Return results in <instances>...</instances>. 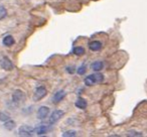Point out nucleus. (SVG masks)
Listing matches in <instances>:
<instances>
[{"label":"nucleus","mask_w":147,"mask_h":137,"mask_svg":"<svg viewBox=\"0 0 147 137\" xmlns=\"http://www.w3.org/2000/svg\"><path fill=\"white\" fill-rule=\"evenodd\" d=\"M103 81H104V75L98 71V72L94 73V74L87 76L86 79H85V84L87 86H92V85L98 84V83H101Z\"/></svg>","instance_id":"1"},{"label":"nucleus","mask_w":147,"mask_h":137,"mask_svg":"<svg viewBox=\"0 0 147 137\" xmlns=\"http://www.w3.org/2000/svg\"><path fill=\"white\" fill-rule=\"evenodd\" d=\"M0 66L5 71H11L14 68V65H13L12 61L7 56H3L2 58L0 59Z\"/></svg>","instance_id":"2"},{"label":"nucleus","mask_w":147,"mask_h":137,"mask_svg":"<svg viewBox=\"0 0 147 137\" xmlns=\"http://www.w3.org/2000/svg\"><path fill=\"white\" fill-rule=\"evenodd\" d=\"M35 133V129L28 125H22L18 129V134L20 136H32Z\"/></svg>","instance_id":"3"},{"label":"nucleus","mask_w":147,"mask_h":137,"mask_svg":"<svg viewBox=\"0 0 147 137\" xmlns=\"http://www.w3.org/2000/svg\"><path fill=\"white\" fill-rule=\"evenodd\" d=\"M47 90L45 86H38L34 91V94H33V99L35 101H38V100H41L43 97L47 95Z\"/></svg>","instance_id":"4"},{"label":"nucleus","mask_w":147,"mask_h":137,"mask_svg":"<svg viewBox=\"0 0 147 137\" xmlns=\"http://www.w3.org/2000/svg\"><path fill=\"white\" fill-rule=\"evenodd\" d=\"M63 115H65V112L63 110H55L49 116V123L53 124V123L57 122L61 117H63Z\"/></svg>","instance_id":"5"},{"label":"nucleus","mask_w":147,"mask_h":137,"mask_svg":"<svg viewBox=\"0 0 147 137\" xmlns=\"http://www.w3.org/2000/svg\"><path fill=\"white\" fill-rule=\"evenodd\" d=\"M25 99V94L21 90H15L14 93L12 95V101L15 104H18V103L24 101Z\"/></svg>","instance_id":"6"},{"label":"nucleus","mask_w":147,"mask_h":137,"mask_svg":"<svg viewBox=\"0 0 147 137\" xmlns=\"http://www.w3.org/2000/svg\"><path fill=\"white\" fill-rule=\"evenodd\" d=\"M49 114V108L47 106H41L38 109V112H37V117H38L40 120H43L47 117V115Z\"/></svg>","instance_id":"7"},{"label":"nucleus","mask_w":147,"mask_h":137,"mask_svg":"<svg viewBox=\"0 0 147 137\" xmlns=\"http://www.w3.org/2000/svg\"><path fill=\"white\" fill-rule=\"evenodd\" d=\"M65 90H59L57 91V93H55V95H53V103H59L61 102V100H63V98H65Z\"/></svg>","instance_id":"8"},{"label":"nucleus","mask_w":147,"mask_h":137,"mask_svg":"<svg viewBox=\"0 0 147 137\" xmlns=\"http://www.w3.org/2000/svg\"><path fill=\"white\" fill-rule=\"evenodd\" d=\"M89 48L92 51H99L102 49V43L97 40L92 41V42H90V44H89Z\"/></svg>","instance_id":"9"},{"label":"nucleus","mask_w":147,"mask_h":137,"mask_svg":"<svg viewBox=\"0 0 147 137\" xmlns=\"http://www.w3.org/2000/svg\"><path fill=\"white\" fill-rule=\"evenodd\" d=\"M2 42H3V45H5V46H7V47H10L14 44L15 40L11 35H7V36H5L4 38H3Z\"/></svg>","instance_id":"10"},{"label":"nucleus","mask_w":147,"mask_h":137,"mask_svg":"<svg viewBox=\"0 0 147 137\" xmlns=\"http://www.w3.org/2000/svg\"><path fill=\"white\" fill-rule=\"evenodd\" d=\"M34 129H35V133L37 135H45L49 131V127L47 125H39V126H37Z\"/></svg>","instance_id":"11"},{"label":"nucleus","mask_w":147,"mask_h":137,"mask_svg":"<svg viewBox=\"0 0 147 137\" xmlns=\"http://www.w3.org/2000/svg\"><path fill=\"white\" fill-rule=\"evenodd\" d=\"M91 67H92V69H93L94 71L98 72V71H101V70H102L103 67H104V64H103L102 61H95V62H93V63H92Z\"/></svg>","instance_id":"12"},{"label":"nucleus","mask_w":147,"mask_h":137,"mask_svg":"<svg viewBox=\"0 0 147 137\" xmlns=\"http://www.w3.org/2000/svg\"><path fill=\"white\" fill-rule=\"evenodd\" d=\"M75 104H76V107H78L79 109H85L87 107V101L85 100L84 98H78V100L76 101V103H75Z\"/></svg>","instance_id":"13"},{"label":"nucleus","mask_w":147,"mask_h":137,"mask_svg":"<svg viewBox=\"0 0 147 137\" xmlns=\"http://www.w3.org/2000/svg\"><path fill=\"white\" fill-rule=\"evenodd\" d=\"M73 53L77 56H82L85 54V48L82 46H75L73 49Z\"/></svg>","instance_id":"14"},{"label":"nucleus","mask_w":147,"mask_h":137,"mask_svg":"<svg viewBox=\"0 0 147 137\" xmlns=\"http://www.w3.org/2000/svg\"><path fill=\"white\" fill-rule=\"evenodd\" d=\"M15 122L13 120H11V119H9V120H7V121H5L4 122V124H3V126H4V128L5 129H7V130H9V131H11V130H13V128H15Z\"/></svg>","instance_id":"15"},{"label":"nucleus","mask_w":147,"mask_h":137,"mask_svg":"<svg viewBox=\"0 0 147 137\" xmlns=\"http://www.w3.org/2000/svg\"><path fill=\"white\" fill-rule=\"evenodd\" d=\"M77 135V132L75 130H67L63 133V137H75Z\"/></svg>","instance_id":"16"},{"label":"nucleus","mask_w":147,"mask_h":137,"mask_svg":"<svg viewBox=\"0 0 147 137\" xmlns=\"http://www.w3.org/2000/svg\"><path fill=\"white\" fill-rule=\"evenodd\" d=\"M7 15V10L5 7L3 6H0V20H2V19H4L5 17H6Z\"/></svg>","instance_id":"17"},{"label":"nucleus","mask_w":147,"mask_h":137,"mask_svg":"<svg viewBox=\"0 0 147 137\" xmlns=\"http://www.w3.org/2000/svg\"><path fill=\"white\" fill-rule=\"evenodd\" d=\"M10 119V116L6 113H3V112H0V121H2V122H5V121L9 120Z\"/></svg>","instance_id":"18"},{"label":"nucleus","mask_w":147,"mask_h":137,"mask_svg":"<svg viewBox=\"0 0 147 137\" xmlns=\"http://www.w3.org/2000/svg\"><path fill=\"white\" fill-rule=\"evenodd\" d=\"M85 72H86V64H83L82 66H80L79 67V69H78V74L79 75H83V74H85Z\"/></svg>","instance_id":"19"},{"label":"nucleus","mask_w":147,"mask_h":137,"mask_svg":"<svg viewBox=\"0 0 147 137\" xmlns=\"http://www.w3.org/2000/svg\"><path fill=\"white\" fill-rule=\"evenodd\" d=\"M67 73H69V74H73L74 72H75V67H71V66H69V67H67Z\"/></svg>","instance_id":"20"},{"label":"nucleus","mask_w":147,"mask_h":137,"mask_svg":"<svg viewBox=\"0 0 147 137\" xmlns=\"http://www.w3.org/2000/svg\"><path fill=\"white\" fill-rule=\"evenodd\" d=\"M128 135H133V136H141V133L139 132H135V131H130V132L128 133Z\"/></svg>","instance_id":"21"}]
</instances>
